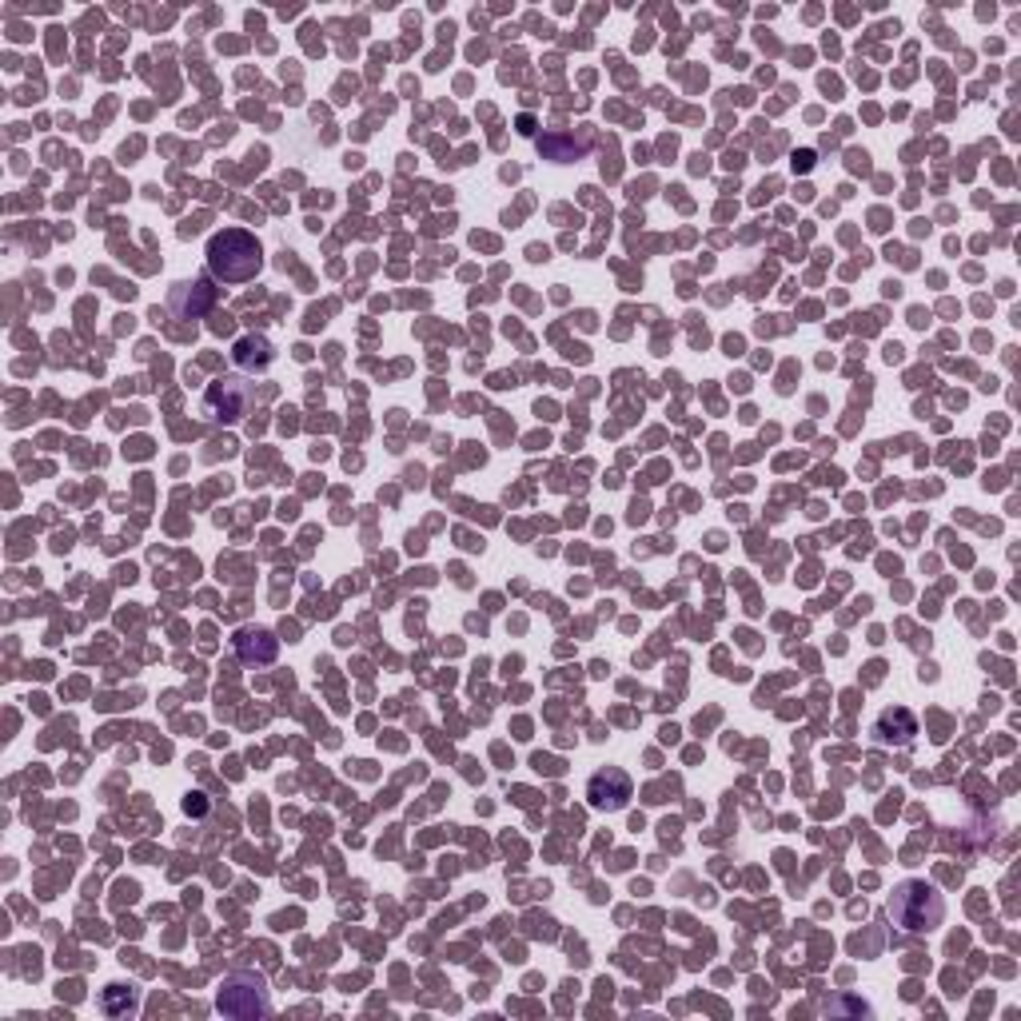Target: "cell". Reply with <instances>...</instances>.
I'll return each instance as SVG.
<instances>
[{"label":"cell","instance_id":"cell-4","mask_svg":"<svg viewBox=\"0 0 1021 1021\" xmlns=\"http://www.w3.org/2000/svg\"><path fill=\"white\" fill-rule=\"evenodd\" d=\"M587 798H591L594 810H623L626 802H631V779L619 767L599 770L591 779V786H587Z\"/></svg>","mask_w":1021,"mask_h":1021},{"label":"cell","instance_id":"cell-3","mask_svg":"<svg viewBox=\"0 0 1021 1021\" xmlns=\"http://www.w3.org/2000/svg\"><path fill=\"white\" fill-rule=\"evenodd\" d=\"M216 1006L231 1018H256V1013L272 1010V998H268V986L260 974H231L220 986Z\"/></svg>","mask_w":1021,"mask_h":1021},{"label":"cell","instance_id":"cell-6","mask_svg":"<svg viewBox=\"0 0 1021 1021\" xmlns=\"http://www.w3.org/2000/svg\"><path fill=\"white\" fill-rule=\"evenodd\" d=\"M236 655L243 662H272L275 659V638L268 631H240L236 635Z\"/></svg>","mask_w":1021,"mask_h":1021},{"label":"cell","instance_id":"cell-8","mask_svg":"<svg viewBox=\"0 0 1021 1021\" xmlns=\"http://www.w3.org/2000/svg\"><path fill=\"white\" fill-rule=\"evenodd\" d=\"M104 1010H109V1013H133V1010H136V998H133V989H124V986H112L109 994H104Z\"/></svg>","mask_w":1021,"mask_h":1021},{"label":"cell","instance_id":"cell-7","mask_svg":"<svg viewBox=\"0 0 1021 1021\" xmlns=\"http://www.w3.org/2000/svg\"><path fill=\"white\" fill-rule=\"evenodd\" d=\"M236 360H240L243 367H268V363H272V348H268V340H260V336H248V340L236 343Z\"/></svg>","mask_w":1021,"mask_h":1021},{"label":"cell","instance_id":"cell-5","mask_svg":"<svg viewBox=\"0 0 1021 1021\" xmlns=\"http://www.w3.org/2000/svg\"><path fill=\"white\" fill-rule=\"evenodd\" d=\"M248 404H252V396H248V387H240V384H231V379H224V384H216V387L208 392V399H204V411H208V419H220V423H236V419H243Z\"/></svg>","mask_w":1021,"mask_h":1021},{"label":"cell","instance_id":"cell-2","mask_svg":"<svg viewBox=\"0 0 1021 1021\" xmlns=\"http://www.w3.org/2000/svg\"><path fill=\"white\" fill-rule=\"evenodd\" d=\"M889 918L906 933H930L942 926L945 918V898L938 886L922 878H906L894 894H889Z\"/></svg>","mask_w":1021,"mask_h":1021},{"label":"cell","instance_id":"cell-1","mask_svg":"<svg viewBox=\"0 0 1021 1021\" xmlns=\"http://www.w3.org/2000/svg\"><path fill=\"white\" fill-rule=\"evenodd\" d=\"M264 268V252H260V240L252 231L228 228L216 231L208 243V272L220 280V284H248L256 280Z\"/></svg>","mask_w":1021,"mask_h":1021}]
</instances>
